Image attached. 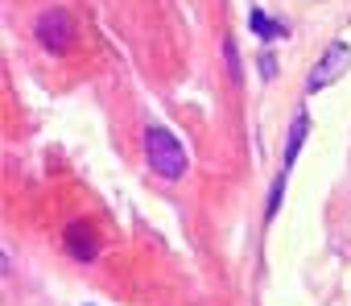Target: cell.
<instances>
[{
    "label": "cell",
    "instance_id": "ba28073f",
    "mask_svg": "<svg viewBox=\"0 0 351 306\" xmlns=\"http://www.w3.org/2000/svg\"><path fill=\"white\" fill-rule=\"evenodd\" d=\"M261 75H265V79L277 75V58H273V54H261Z\"/></svg>",
    "mask_w": 351,
    "mask_h": 306
},
{
    "label": "cell",
    "instance_id": "7a4b0ae2",
    "mask_svg": "<svg viewBox=\"0 0 351 306\" xmlns=\"http://www.w3.org/2000/svg\"><path fill=\"white\" fill-rule=\"evenodd\" d=\"M351 71V46L347 42H330L322 54H318V62L310 67V79H306V91H322V87H330V83H339L343 75Z\"/></svg>",
    "mask_w": 351,
    "mask_h": 306
},
{
    "label": "cell",
    "instance_id": "5b68a950",
    "mask_svg": "<svg viewBox=\"0 0 351 306\" xmlns=\"http://www.w3.org/2000/svg\"><path fill=\"white\" fill-rule=\"evenodd\" d=\"M306 132H310V112H298L293 124H289V137H285V153H281V170H285V174H289L293 162H298V153H302V145H306Z\"/></svg>",
    "mask_w": 351,
    "mask_h": 306
},
{
    "label": "cell",
    "instance_id": "6da1fadb",
    "mask_svg": "<svg viewBox=\"0 0 351 306\" xmlns=\"http://www.w3.org/2000/svg\"><path fill=\"white\" fill-rule=\"evenodd\" d=\"M145 158H149V166L161 174V178H169V183H178L182 174H186V149H182V141L173 137L165 124H149L145 128Z\"/></svg>",
    "mask_w": 351,
    "mask_h": 306
},
{
    "label": "cell",
    "instance_id": "8992f818",
    "mask_svg": "<svg viewBox=\"0 0 351 306\" xmlns=\"http://www.w3.org/2000/svg\"><path fill=\"white\" fill-rule=\"evenodd\" d=\"M248 25H252V34L261 38V42H273V38H285V25L281 21H273L265 9H252V17H248Z\"/></svg>",
    "mask_w": 351,
    "mask_h": 306
},
{
    "label": "cell",
    "instance_id": "277c9868",
    "mask_svg": "<svg viewBox=\"0 0 351 306\" xmlns=\"http://www.w3.org/2000/svg\"><path fill=\"white\" fill-rule=\"evenodd\" d=\"M62 248L75 257V261H83V265H91L95 261V252H99V240H95V228L91 224H83V220H75V224H66V232H62Z\"/></svg>",
    "mask_w": 351,
    "mask_h": 306
},
{
    "label": "cell",
    "instance_id": "52a82bcc",
    "mask_svg": "<svg viewBox=\"0 0 351 306\" xmlns=\"http://www.w3.org/2000/svg\"><path fill=\"white\" fill-rule=\"evenodd\" d=\"M281 195H285V170L273 178V187H269V215H277V207H281Z\"/></svg>",
    "mask_w": 351,
    "mask_h": 306
},
{
    "label": "cell",
    "instance_id": "3957f363",
    "mask_svg": "<svg viewBox=\"0 0 351 306\" xmlns=\"http://www.w3.org/2000/svg\"><path fill=\"white\" fill-rule=\"evenodd\" d=\"M34 38H38L42 50H50V54L71 50V42H75V21H71V13H66V9H46V13L38 17V25H34Z\"/></svg>",
    "mask_w": 351,
    "mask_h": 306
}]
</instances>
